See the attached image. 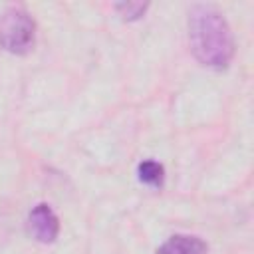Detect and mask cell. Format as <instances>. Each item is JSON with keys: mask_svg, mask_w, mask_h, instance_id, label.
Here are the masks:
<instances>
[{"mask_svg": "<svg viewBox=\"0 0 254 254\" xmlns=\"http://www.w3.org/2000/svg\"><path fill=\"white\" fill-rule=\"evenodd\" d=\"M36 44V22L20 6L8 8L0 16V48L14 56L28 54Z\"/></svg>", "mask_w": 254, "mask_h": 254, "instance_id": "7a4b0ae2", "label": "cell"}, {"mask_svg": "<svg viewBox=\"0 0 254 254\" xmlns=\"http://www.w3.org/2000/svg\"><path fill=\"white\" fill-rule=\"evenodd\" d=\"M208 246L198 236L189 234H175L167 242H163L155 254H206Z\"/></svg>", "mask_w": 254, "mask_h": 254, "instance_id": "277c9868", "label": "cell"}, {"mask_svg": "<svg viewBox=\"0 0 254 254\" xmlns=\"http://www.w3.org/2000/svg\"><path fill=\"white\" fill-rule=\"evenodd\" d=\"M149 4L147 2H117L115 10L123 20H139L145 12H147Z\"/></svg>", "mask_w": 254, "mask_h": 254, "instance_id": "8992f818", "label": "cell"}, {"mask_svg": "<svg viewBox=\"0 0 254 254\" xmlns=\"http://www.w3.org/2000/svg\"><path fill=\"white\" fill-rule=\"evenodd\" d=\"M137 177L143 185L153 187V189H161L165 183V167L153 159L141 161L137 167Z\"/></svg>", "mask_w": 254, "mask_h": 254, "instance_id": "5b68a950", "label": "cell"}, {"mask_svg": "<svg viewBox=\"0 0 254 254\" xmlns=\"http://www.w3.org/2000/svg\"><path fill=\"white\" fill-rule=\"evenodd\" d=\"M28 228L30 234L42 242V244H50L58 238L60 234V220L56 216V212L50 208V204L40 202L30 210L28 216Z\"/></svg>", "mask_w": 254, "mask_h": 254, "instance_id": "3957f363", "label": "cell"}, {"mask_svg": "<svg viewBox=\"0 0 254 254\" xmlns=\"http://www.w3.org/2000/svg\"><path fill=\"white\" fill-rule=\"evenodd\" d=\"M189 42L194 58L212 69L228 67L234 56V36L220 10L194 4L189 12Z\"/></svg>", "mask_w": 254, "mask_h": 254, "instance_id": "6da1fadb", "label": "cell"}]
</instances>
